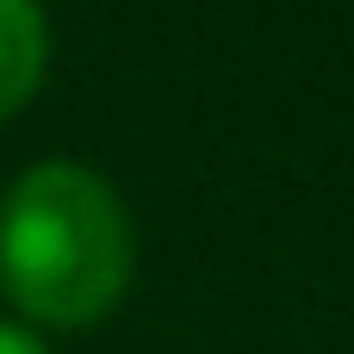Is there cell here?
Masks as SVG:
<instances>
[{
	"label": "cell",
	"mask_w": 354,
	"mask_h": 354,
	"mask_svg": "<svg viewBox=\"0 0 354 354\" xmlns=\"http://www.w3.org/2000/svg\"><path fill=\"white\" fill-rule=\"evenodd\" d=\"M0 354H50V348L37 342V330H25V324L0 317Z\"/></svg>",
	"instance_id": "3"
},
{
	"label": "cell",
	"mask_w": 354,
	"mask_h": 354,
	"mask_svg": "<svg viewBox=\"0 0 354 354\" xmlns=\"http://www.w3.org/2000/svg\"><path fill=\"white\" fill-rule=\"evenodd\" d=\"M50 68V19L37 0H0V118H12Z\"/></svg>",
	"instance_id": "2"
},
{
	"label": "cell",
	"mask_w": 354,
	"mask_h": 354,
	"mask_svg": "<svg viewBox=\"0 0 354 354\" xmlns=\"http://www.w3.org/2000/svg\"><path fill=\"white\" fill-rule=\"evenodd\" d=\"M137 230L118 187L68 156L31 162L0 199V292L25 324L87 330L118 311Z\"/></svg>",
	"instance_id": "1"
}]
</instances>
